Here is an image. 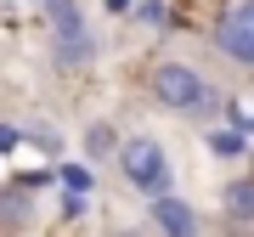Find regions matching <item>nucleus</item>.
I'll return each instance as SVG.
<instances>
[{
	"instance_id": "obj_11",
	"label": "nucleus",
	"mask_w": 254,
	"mask_h": 237,
	"mask_svg": "<svg viewBox=\"0 0 254 237\" xmlns=\"http://www.w3.org/2000/svg\"><path fill=\"white\" fill-rule=\"evenodd\" d=\"M63 186H79V192H91V170H79V164H68V170H63Z\"/></svg>"
},
{
	"instance_id": "obj_5",
	"label": "nucleus",
	"mask_w": 254,
	"mask_h": 237,
	"mask_svg": "<svg viewBox=\"0 0 254 237\" xmlns=\"http://www.w3.org/2000/svg\"><path fill=\"white\" fill-rule=\"evenodd\" d=\"M51 62L63 73H85L96 62V34L91 28H79V34H51Z\"/></svg>"
},
{
	"instance_id": "obj_1",
	"label": "nucleus",
	"mask_w": 254,
	"mask_h": 237,
	"mask_svg": "<svg viewBox=\"0 0 254 237\" xmlns=\"http://www.w3.org/2000/svg\"><path fill=\"white\" fill-rule=\"evenodd\" d=\"M147 85H153V102H158V108H170V113H181V118H198L203 102H209V85H203V73L192 68V62H158Z\"/></svg>"
},
{
	"instance_id": "obj_12",
	"label": "nucleus",
	"mask_w": 254,
	"mask_h": 237,
	"mask_svg": "<svg viewBox=\"0 0 254 237\" xmlns=\"http://www.w3.org/2000/svg\"><path fill=\"white\" fill-rule=\"evenodd\" d=\"M11 147H17V130H11V124H0V153H11Z\"/></svg>"
},
{
	"instance_id": "obj_6",
	"label": "nucleus",
	"mask_w": 254,
	"mask_h": 237,
	"mask_svg": "<svg viewBox=\"0 0 254 237\" xmlns=\"http://www.w3.org/2000/svg\"><path fill=\"white\" fill-rule=\"evenodd\" d=\"M119 130L108 118H96V124H85V164H102V158H119Z\"/></svg>"
},
{
	"instance_id": "obj_7",
	"label": "nucleus",
	"mask_w": 254,
	"mask_h": 237,
	"mask_svg": "<svg viewBox=\"0 0 254 237\" xmlns=\"http://www.w3.org/2000/svg\"><path fill=\"white\" fill-rule=\"evenodd\" d=\"M220 209H226L232 220H243V226H254V175L226 181V192H220Z\"/></svg>"
},
{
	"instance_id": "obj_8",
	"label": "nucleus",
	"mask_w": 254,
	"mask_h": 237,
	"mask_svg": "<svg viewBox=\"0 0 254 237\" xmlns=\"http://www.w3.org/2000/svg\"><path fill=\"white\" fill-rule=\"evenodd\" d=\"M40 11H46V28H51V34H79V28H85L79 0H40Z\"/></svg>"
},
{
	"instance_id": "obj_3",
	"label": "nucleus",
	"mask_w": 254,
	"mask_h": 237,
	"mask_svg": "<svg viewBox=\"0 0 254 237\" xmlns=\"http://www.w3.org/2000/svg\"><path fill=\"white\" fill-rule=\"evenodd\" d=\"M215 51L232 57L237 68H254V0H237L226 17L215 23Z\"/></svg>"
},
{
	"instance_id": "obj_10",
	"label": "nucleus",
	"mask_w": 254,
	"mask_h": 237,
	"mask_svg": "<svg viewBox=\"0 0 254 237\" xmlns=\"http://www.w3.org/2000/svg\"><path fill=\"white\" fill-rule=\"evenodd\" d=\"M0 220H6V226L28 220V203H23V192H17V186H11V192H0Z\"/></svg>"
},
{
	"instance_id": "obj_9",
	"label": "nucleus",
	"mask_w": 254,
	"mask_h": 237,
	"mask_svg": "<svg viewBox=\"0 0 254 237\" xmlns=\"http://www.w3.org/2000/svg\"><path fill=\"white\" fill-rule=\"evenodd\" d=\"M209 153L215 158H243V136L237 130H209Z\"/></svg>"
},
{
	"instance_id": "obj_4",
	"label": "nucleus",
	"mask_w": 254,
	"mask_h": 237,
	"mask_svg": "<svg viewBox=\"0 0 254 237\" xmlns=\"http://www.w3.org/2000/svg\"><path fill=\"white\" fill-rule=\"evenodd\" d=\"M147 220H153L158 232H198V226H203V220H198V209H192L187 198H175L170 186L147 198Z\"/></svg>"
},
{
	"instance_id": "obj_2",
	"label": "nucleus",
	"mask_w": 254,
	"mask_h": 237,
	"mask_svg": "<svg viewBox=\"0 0 254 237\" xmlns=\"http://www.w3.org/2000/svg\"><path fill=\"white\" fill-rule=\"evenodd\" d=\"M113 164H119V175H125V186L147 192V198L170 186V153H164L153 136H130L125 147H119V158H113Z\"/></svg>"
}]
</instances>
